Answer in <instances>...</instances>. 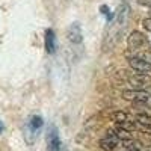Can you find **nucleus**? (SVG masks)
<instances>
[{"instance_id":"4","label":"nucleus","mask_w":151,"mask_h":151,"mask_svg":"<svg viewBox=\"0 0 151 151\" xmlns=\"http://www.w3.org/2000/svg\"><path fill=\"white\" fill-rule=\"evenodd\" d=\"M147 44V38L142 32L139 30H133L129 38H127V45H129V50H132V52H134V50H139L142 48L144 45Z\"/></svg>"},{"instance_id":"1","label":"nucleus","mask_w":151,"mask_h":151,"mask_svg":"<svg viewBox=\"0 0 151 151\" xmlns=\"http://www.w3.org/2000/svg\"><path fill=\"white\" fill-rule=\"evenodd\" d=\"M129 18H130V5L127 2H124L115 12L113 18L107 23V27L104 30V36L101 41V50L104 53L112 52L119 44L125 29H127Z\"/></svg>"},{"instance_id":"5","label":"nucleus","mask_w":151,"mask_h":151,"mask_svg":"<svg viewBox=\"0 0 151 151\" xmlns=\"http://www.w3.org/2000/svg\"><path fill=\"white\" fill-rule=\"evenodd\" d=\"M122 97L125 100H132L134 103H147L151 95L144 89H127V91H122Z\"/></svg>"},{"instance_id":"6","label":"nucleus","mask_w":151,"mask_h":151,"mask_svg":"<svg viewBox=\"0 0 151 151\" xmlns=\"http://www.w3.org/2000/svg\"><path fill=\"white\" fill-rule=\"evenodd\" d=\"M47 148L48 151H60V137L56 125H50L47 133Z\"/></svg>"},{"instance_id":"9","label":"nucleus","mask_w":151,"mask_h":151,"mask_svg":"<svg viewBox=\"0 0 151 151\" xmlns=\"http://www.w3.org/2000/svg\"><path fill=\"white\" fill-rule=\"evenodd\" d=\"M44 45H45V52L48 55H53L56 52V33L53 29H47L45 30V41H44Z\"/></svg>"},{"instance_id":"10","label":"nucleus","mask_w":151,"mask_h":151,"mask_svg":"<svg viewBox=\"0 0 151 151\" xmlns=\"http://www.w3.org/2000/svg\"><path fill=\"white\" fill-rule=\"evenodd\" d=\"M118 142L116 141H112V139H107V137H104V139L100 141V148L104 150V151H113L116 148Z\"/></svg>"},{"instance_id":"16","label":"nucleus","mask_w":151,"mask_h":151,"mask_svg":"<svg viewBox=\"0 0 151 151\" xmlns=\"http://www.w3.org/2000/svg\"><path fill=\"white\" fill-rule=\"evenodd\" d=\"M139 3L147 5V6H151V0H139Z\"/></svg>"},{"instance_id":"18","label":"nucleus","mask_w":151,"mask_h":151,"mask_svg":"<svg viewBox=\"0 0 151 151\" xmlns=\"http://www.w3.org/2000/svg\"><path fill=\"white\" fill-rule=\"evenodd\" d=\"M150 14H151V12H150Z\"/></svg>"},{"instance_id":"11","label":"nucleus","mask_w":151,"mask_h":151,"mask_svg":"<svg viewBox=\"0 0 151 151\" xmlns=\"http://www.w3.org/2000/svg\"><path fill=\"white\" fill-rule=\"evenodd\" d=\"M118 125V129L121 130H125V132H133L136 129V122L133 121H129V119H125V121H121V122H116Z\"/></svg>"},{"instance_id":"3","label":"nucleus","mask_w":151,"mask_h":151,"mask_svg":"<svg viewBox=\"0 0 151 151\" xmlns=\"http://www.w3.org/2000/svg\"><path fill=\"white\" fill-rule=\"evenodd\" d=\"M129 83L132 85L133 89H145V88L151 86V77L144 73H134V74H130L127 77Z\"/></svg>"},{"instance_id":"2","label":"nucleus","mask_w":151,"mask_h":151,"mask_svg":"<svg viewBox=\"0 0 151 151\" xmlns=\"http://www.w3.org/2000/svg\"><path fill=\"white\" fill-rule=\"evenodd\" d=\"M42 125H44V119L41 115H33L29 118V121L26 124V129H24V139H26V142L29 145L33 144L35 136L38 134L36 132L40 129H42Z\"/></svg>"},{"instance_id":"13","label":"nucleus","mask_w":151,"mask_h":151,"mask_svg":"<svg viewBox=\"0 0 151 151\" xmlns=\"http://www.w3.org/2000/svg\"><path fill=\"white\" fill-rule=\"evenodd\" d=\"M100 12H101V14L106 17L107 23L113 18V14H112V11H110V8H109L107 5H101V6H100Z\"/></svg>"},{"instance_id":"14","label":"nucleus","mask_w":151,"mask_h":151,"mask_svg":"<svg viewBox=\"0 0 151 151\" xmlns=\"http://www.w3.org/2000/svg\"><path fill=\"white\" fill-rule=\"evenodd\" d=\"M136 119L141 121V122L151 124V115H148V113H137V115H136Z\"/></svg>"},{"instance_id":"12","label":"nucleus","mask_w":151,"mask_h":151,"mask_svg":"<svg viewBox=\"0 0 151 151\" xmlns=\"http://www.w3.org/2000/svg\"><path fill=\"white\" fill-rule=\"evenodd\" d=\"M110 118L115 121V122H121V121L129 119V115L125 112H122V110H115V112L110 113Z\"/></svg>"},{"instance_id":"8","label":"nucleus","mask_w":151,"mask_h":151,"mask_svg":"<svg viewBox=\"0 0 151 151\" xmlns=\"http://www.w3.org/2000/svg\"><path fill=\"white\" fill-rule=\"evenodd\" d=\"M127 62H129L130 68H133L137 73H150L151 71V62H148V60H145L142 58L133 56V58H129Z\"/></svg>"},{"instance_id":"7","label":"nucleus","mask_w":151,"mask_h":151,"mask_svg":"<svg viewBox=\"0 0 151 151\" xmlns=\"http://www.w3.org/2000/svg\"><path fill=\"white\" fill-rule=\"evenodd\" d=\"M67 38H68V41L73 42V44H80L83 41V33H82L80 23L76 21L67 29Z\"/></svg>"},{"instance_id":"17","label":"nucleus","mask_w":151,"mask_h":151,"mask_svg":"<svg viewBox=\"0 0 151 151\" xmlns=\"http://www.w3.org/2000/svg\"><path fill=\"white\" fill-rule=\"evenodd\" d=\"M3 130H5V125H3V122H2V121H0V133H2Z\"/></svg>"},{"instance_id":"15","label":"nucleus","mask_w":151,"mask_h":151,"mask_svg":"<svg viewBox=\"0 0 151 151\" xmlns=\"http://www.w3.org/2000/svg\"><path fill=\"white\" fill-rule=\"evenodd\" d=\"M142 26H144V29H145L147 32H151V17H150V18H145V20L142 21Z\"/></svg>"}]
</instances>
